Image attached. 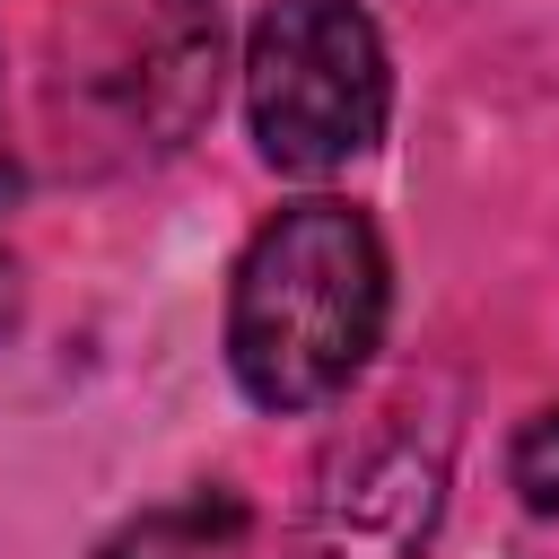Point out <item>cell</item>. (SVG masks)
<instances>
[{"instance_id":"obj_1","label":"cell","mask_w":559,"mask_h":559,"mask_svg":"<svg viewBox=\"0 0 559 559\" xmlns=\"http://www.w3.org/2000/svg\"><path fill=\"white\" fill-rule=\"evenodd\" d=\"M384 341V245L349 201H288L236 262L227 367L262 411H323Z\"/></svg>"},{"instance_id":"obj_2","label":"cell","mask_w":559,"mask_h":559,"mask_svg":"<svg viewBox=\"0 0 559 559\" xmlns=\"http://www.w3.org/2000/svg\"><path fill=\"white\" fill-rule=\"evenodd\" d=\"M253 148L280 175H341L384 140L393 70L358 0H271L245 35Z\"/></svg>"},{"instance_id":"obj_3","label":"cell","mask_w":559,"mask_h":559,"mask_svg":"<svg viewBox=\"0 0 559 559\" xmlns=\"http://www.w3.org/2000/svg\"><path fill=\"white\" fill-rule=\"evenodd\" d=\"M445 480H454V437L445 419L384 402L376 419H358L288 533V559H428L437 515H445Z\"/></svg>"},{"instance_id":"obj_4","label":"cell","mask_w":559,"mask_h":559,"mask_svg":"<svg viewBox=\"0 0 559 559\" xmlns=\"http://www.w3.org/2000/svg\"><path fill=\"white\" fill-rule=\"evenodd\" d=\"M218 9L210 0H148L140 9V52L122 70V114L157 140V148H183L210 105H218Z\"/></svg>"},{"instance_id":"obj_5","label":"cell","mask_w":559,"mask_h":559,"mask_svg":"<svg viewBox=\"0 0 559 559\" xmlns=\"http://www.w3.org/2000/svg\"><path fill=\"white\" fill-rule=\"evenodd\" d=\"M236 524H245L236 498H192V507H157V515H140V524L114 533L96 559H210Z\"/></svg>"},{"instance_id":"obj_6","label":"cell","mask_w":559,"mask_h":559,"mask_svg":"<svg viewBox=\"0 0 559 559\" xmlns=\"http://www.w3.org/2000/svg\"><path fill=\"white\" fill-rule=\"evenodd\" d=\"M515 489L533 515H559V402L515 437Z\"/></svg>"},{"instance_id":"obj_7","label":"cell","mask_w":559,"mask_h":559,"mask_svg":"<svg viewBox=\"0 0 559 559\" xmlns=\"http://www.w3.org/2000/svg\"><path fill=\"white\" fill-rule=\"evenodd\" d=\"M9 183H17V166H9V131H0V192H9Z\"/></svg>"}]
</instances>
